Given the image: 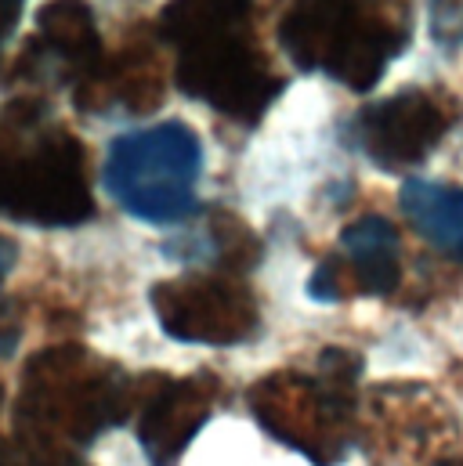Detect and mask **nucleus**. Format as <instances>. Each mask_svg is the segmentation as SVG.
I'll use <instances>...</instances> for the list:
<instances>
[{
    "label": "nucleus",
    "instance_id": "nucleus-8",
    "mask_svg": "<svg viewBox=\"0 0 463 466\" xmlns=\"http://www.w3.org/2000/svg\"><path fill=\"white\" fill-rule=\"evenodd\" d=\"M457 119L460 109L453 95L406 87L391 98L362 106L347 123V141L380 170H406L424 163Z\"/></svg>",
    "mask_w": 463,
    "mask_h": 466
},
{
    "label": "nucleus",
    "instance_id": "nucleus-2",
    "mask_svg": "<svg viewBox=\"0 0 463 466\" xmlns=\"http://www.w3.org/2000/svg\"><path fill=\"white\" fill-rule=\"evenodd\" d=\"M156 33L174 51L181 95L242 127L264 116L283 91L253 33V0H170Z\"/></svg>",
    "mask_w": 463,
    "mask_h": 466
},
{
    "label": "nucleus",
    "instance_id": "nucleus-3",
    "mask_svg": "<svg viewBox=\"0 0 463 466\" xmlns=\"http://www.w3.org/2000/svg\"><path fill=\"white\" fill-rule=\"evenodd\" d=\"M95 214L87 152L40 98L0 102V218L73 228Z\"/></svg>",
    "mask_w": 463,
    "mask_h": 466
},
{
    "label": "nucleus",
    "instance_id": "nucleus-6",
    "mask_svg": "<svg viewBox=\"0 0 463 466\" xmlns=\"http://www.w3.org/2000/svg\"><path fill=\"white\" fill-rule=\"evenodd\" d=\"M362 358L351 350H323L315 372H272L250 390L257 423L308 456L315 466H337L347 452L355 416V380Z\"/></svg>",
    "mask_w": 463,
    "mask_h": 466
},
{
    "label": "nucleus",
    "instance_id": "nucleus-12",
    "mask_svg": "<svg viewBox=\"0 0 463 466\" xmlns=\"http://www.w3.org/2000/svg\"><path fill=\"white\" fill-rule=\"evenodd\" d=\"M398 207L438 253L463 264V185L409 177L398 192Z\"/></svg>",
    "mask_w": 463,
    "mask_h": 466
},
{
    "label": "nucleus",
    "instance_id": "nucleus-7",
    "mask_svg": "<svg viewBox=\"0 0 463 466\" xmlns=\"http://www.w3.org/2000/svg\"><path fill=\"white\" fill-rule=\"evenodd\" d=\"M152 311L163 333L181 344L229 348L257 329V300L232 271H189L156 282Z\"/></svg>",
    "mask_w": 463,
    "mask_h": 466
},
{
    "label": "nucleus",
    "instance_id": "nucleus-10",
    "mask_svg": "<svg viewBox=\"0 0 463 466\" xmlns=\"http://www.w3.org/2000/svg\"><path fill=\"white\" fill-rule=\"evenodd\" d=\"M402 282V246L387 218L365 214L341 232V253L315 268L308 293L323 304L345 297H391Z\"/></svg>",
    "mask_w": 463,
    "mask_h": 466
},
{
    "label": "nucleus",
    "instance_id": "nucleus-1",
    "mask_svg": "<svg viewBox=\"0 0 463 466\" xmlns=\"http://www.w3.org/2000/svg\"><path fill=\"white\" fill-rule=\"evenodd\" d=\"M138 380L119 365L77 348L33 354L15 401V445L26 466H87L84 449L116 423L130 420Z\"/></svg>",
    "mask_w": 463,
    "mask_h": 466
},
{
    "label": "nucleus",
    "instance_id": "nucleus-9",
    "mask_svg": "<svg viewBox=\"0 0 463 466\" xmlns=\"http://www.w3.org/2000/svg\"><path fill=\"white\" fill-rule=\"evenodd\" d=\"M221 383L214 376H141L138 380V441L152 466H174L218 405Z\"/></svg>",
    "mask_w": 463,
    "mask_h": 466
},
{
    "label": "nucleus",
    "instance_id": "nucleus-16",
    "mask_svg": "<svg viewBox=\"0 0 463 466\" xmlns=\"http://www.w3.org/2000/svg\"><path fill=\"white\" fill-rule=\"evenodd\" d=\"M11 29H15V25H11V22H0V47H4V40H7V36H11Z\"/></svg>",
    "mask_w": 463,
    "mask_h": 466
},
{
    "label": "nucleus",
    "instance_id": "nucleus-11",
    "mask_svg": "<svg viewBox=\"0 0 463 466\" xmlns=\"http://www.w3.org/2000/svg\"><path fill=\"white\" fill-rule=\"evenodd\" d=\"M33 51H40L36 58V69L47 66H58V80H77L87 84L106 55H102V36H98V25H95V15L84 0H51L40 7L36 15V36H33Z\"/></svg>",
    "mask_w": 463,
    "mask_h": 466
},
{
    "label": "nucleus",
    "instance_id": "nucleus-15",
    "mask_svg": "<svg viewBox=\"0 0 463 466\" xmlns=\"http://www.w3.org/2000/svg\"><path fill=\"white\" fill-rule=\"evenodd\" d=\"M0 466H15V452H11V445L0 438Z\"/></svg>",
    "mask_w": 463,
    "mask_h": 466
},
{
    "label": "nucleus",
    "instance_id": "nucleus-4",
    "mask_svg": "<svg viewBox=\"0 0 463 466\" xmlns=\"http://www.w3.org/2000/svg\"><path fill=\"white\" fill-rule=\"evenodd\" d=\"M409 40L406 0H290L279 47L304 73H326L351 91L380 84Z\"/></svg>",
    "mask_w": 463,
    "mask_h": 466
},
{
    "label": "nucleus",
    "instance_id": "nucleus-5",
    "mask_svg": "<svg viewBox=\"0 0 463 466\" xmlns=\"http://www.w3.org/2000/svg\"><path fill=\"white\" fill-rule=\"evenodd\" d=\"M203 141L181 119L138 127L109 141L102 188L116 207L145 225H178L200 210Z\"/></svg>",
    "mask_w": 463,
    "mask_h": 466
},
{
    "label": "nucleus",
    "instance_id": "nucleus-14",
    "mask_svg": "<svg viewBox=\"0 0 463 466\" xmlns=\"http://www.w3.org/2000/svg\"><path fill=\"white\" fill-rule=\"evenodd\" d=\"M18 11H22V0H0V22L18 25Z\"/></svg>",
    "mask_w": 463,
    "mask_h": 466
},
{
    "label": "nucleus",
    "instance_id": "nucleus-13",
    "mask_svg": "<svg viewBox=\"0 0 463 466\" xmlns=\"http://www.w3.org/2000/svg\"><path fill=\"white\" fill-rule=\"evenodd\" d=\"M15 260H18L15 242L11 238H0V358L11 354L15 344H18V315L7 304V297H4V282H7V275L15 268Z\"/></svg>",
    "mask_w": 463,
    "mask_h": 466
}]
</instances>
